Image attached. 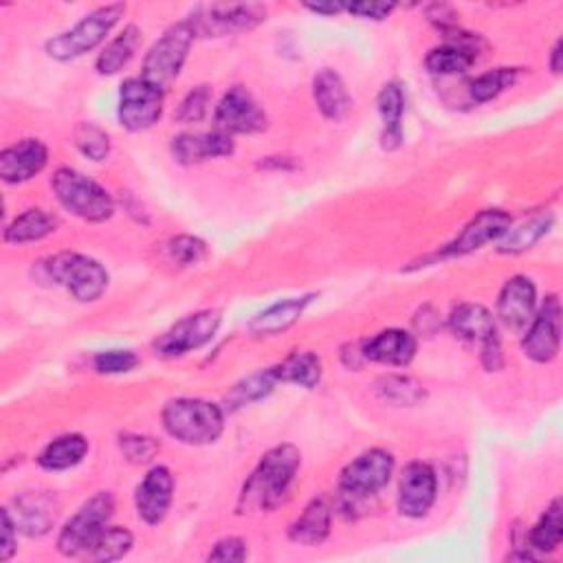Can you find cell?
Masks as SVG:
<instances>
[{"label":"cell","instance_id":"6da1fadb","mask_svg":"<svg viewBox=\"0 0 563 563\" xmlns=\"http://www.w3.org/2000/svg\"><path fill=\"white\" fill-rule=\"evenodd\" d=\"M300 464L302 451L291 442L268 449L255 464L251 476L245 480L236 513H271L285 504L300 472Z\"/></svg>","mask_w":563,"mask_h":563},{"label":"cell","instance_id":"7a4b0ae2","mask_svg":"<svg viewBox=\"0 0 563 563\" xmlns=\"http://www.w3.org/2000/svg\"><path fill=\"white\" fill-rule=\"evenodd\" d=\"M163 429L178 442L203 447L216 442L225 431L221 405L203 399H172L161 412Z\"/></svg>","mask_w":563,"mask_h":563},{"label":"cell","instance_id":"3957f363","mask_svg":"<svg viewBox=\"0 0 563 563\" xmlns=\"http://www.w3.org/2000/svg\"><path fill=\"white\" fill-rule=\"evenodd\" d=\"M40 264L45 268L47 279L66 289L77 302H84V304L98 302L111 285L109 271L98 260L82 253L62 251L47 258Z\"/></svg>","mask_w":563,"mask_h":563},{"label":"cell","instance_id":"277c9868","mask_svg":"<svg viewBox=\"0 0 563 563\" xmlns=\"http://www.w3.org/2000/svg\"><path fill=\"white\" fill-rule=\"evenodd\" d=\"M51 187L58 203L86 223H104L115 214V201L104 187L73 167H60Z\"/></svg>","mask_w":563,"mask_h":563},{"label":"cell","instance_id":"5b68a950","mask_svg":"<svg viewBox=\"0 0 563 563\" xmlns=\"http://www.w3.org/2000/svg\"><path fill=\"white\" fill-rule=\"evenodd\" d=\"M124 14H126L124 3L98 8L96 12L84 16L73 29L47 40L45 51L49 53V58H53L58 62L77 60V58L90 53L92 49H98L109 38V34L122 21Z\"/></svg>","mask_w":563,"mask_h":563},{"label":"cell","instance_id":"8992f818","mask_svg":"<svg viewBox=\"0 0 563 563\" xmlns=\"http://www.w3.org/2000/svg\"><path fill=\"white\" fill-rule=\"evenodd\" d=\"M395 474V455L386 449H370L348 462L339 474V496L343 509L384 491Z\"/></svg>","mask_w":563,"mask_h":563},{"label":"cell","instance_id":"52a82bcc","mask_svg":"<svg viewBox=\"0 0 563 563\" xmlns=\"http://www.w3.org/2000/svg\"><path fill=\"white\" fill-rule=\"evenodd\" d=\"M115 515V498L109 491H100L64 524L58 535V552L62 556H82L92 550L102 533L109 528L111 517Z\"/></svg>","mask_w":563,"mask_h":563},{"label":"cell","instance_id":"ba28073f","mask_svg":"<svg viewBox=\"0 0 563 563\" xmlns=\"http://www.w3.org/2000/svg\"><path fill=\"white\" fill-rule=\"evenodd\" d=\"M195 40H197V36L192 32L190 23L180 21V23L172 25L146 53L141 77L163 92L170 90V86L180 75Z\"/></svg>","mask_w":563,"mask_h":563},{"label":"cell","instance_id":"9c48e42d","mask_svg":"<svg viewBox=\"0 0 563 563\" xmlns=\"http://www.w3.org/2000/svg\"><path fill=\"white\" fill-rule=\"evenodd\" d=\"M268 10L258 3L245 5H212L197 10L187 23H190L197 38H223L229 34L251 32L266 21Z\"/></svg>","mask_w":563,"mask_h":563},{"label":"cell","instance_id":"30bf717a","mask_svg":"<svg viewBox=\"0 0 563 563\" xmlns=\"http://www.w3.org/2000/svg\"><path fill=\"white\" fill-rule=\"evenodd\" d=\"M165 92L148 84L143 77H128L120 90L117 117L128 133H143L159 124L163 115Z\"/></svg>","mask_w":563,"mask_h":563},{"label":"cell","instance_id":"8fae6325","mask_svg":"<svg viewBox=\"0 0 563 563\" xmlns=\"http://www.w3.org/2000/svg\"><path fill=\"white\" fill-rule=\"evenodd\" d=\"M221 322H223V317L214 309H205L195 315H187L185 320L176 322L170 330H165L154 341V352L165 359H176L187 352H195V350L208 346L216 337Z\"/></svg>","mask_w":563,"mask_h":563},{"label":"cell","instance_id":"7c38bea8","mask_svg":"<svg viewBox=\"0 0 563 563\" xmlns=\"http://www.w3.org/2000/svg\"><path fill=\"white\" fill-rule=\"evenodd\" d=\"M214 122L225 135H255L266 130L268 117L242 86H232L216 107Z\"/></svg>","mask_w":563,"mask_h":563},{"label":"cell","instance_id":"4fadbf2b","mask_svg":"<svg viewBox=\"0 0 563 563\" xmlns=\"http://www.w3.org/2000/svg\"><path fill=\"white\" fill-rule=\"evenodd\" d=\"M513 225V216L504 210H485L476 218L468 221L464 229L449 242L445 245L436 258L447 260V258H460L466 253H474L483 249L489 242H498Z\"/></svg>","mask_w":563,"mask_h":563},{"label":"cell","instance_id":"5bb4252c","mask_svg":"<svg viewBox=\"0 0 563 563\" xmlns=\"http://www.w3.org/2000/svg\"><path fill=\"white\" fill-rule=\"evenodd\" d=\"M561 346V302L548 296L539 313H535L522 339L524 354L535 363H550L556 359Z\"/></svg>","mask_w":563,"mask_h":563},{"label":"cell","instance_id":"9a60e30c","mask_svg":"<svg viewBox=\"0 0 563 563\" xmlns=\"http://www.w3.org/2000/svg\"><path fill=\"white\" fill-rule=\"evenodd\" d=\"M438 498V478L427 462H410L399 480V513L410 520L425 517Z\"/></svg>","mask_w":563,"mask_h":563},{"label":"cell","instance_id":"2e32d148","mask_svg":"<svg viewBox=\"0 0 563 563\" xmlns=\"http://www.w3.org/2000/svg\"><path fill=\"white\" fill-rule=\"evenodd\" d=\"M16 528L25 537H45L60 517V500L49 491H25L8 506Z\"/></svg>","mask_w":563,"mask_h":563},{"label":"cell","instance_id":"e0dca14e","mask_svg":"<svg viewBox=\"0 0 563 563\" xmlns=\"http://www.w3.org/2000/svg\"><path fill=\"white\" fill-rule=\"evenodd\" d=\"M174 500V478L170 468L159 464L152 466L135 491V506L141 522L157 526L165 520Z\"/></svg>","mask_w":563,"mask_h":563},{"label":"cell","instance_id":"ac0fdd59","mask_svg":"<svg viewBox=\"0 0 563 563\" xmlns=\"http://www.w3.org/2000/svg\"><path fill=\"white\" fill-rule=\"evenodd\" d=\"M537 313V289L533 279L526 275H513L500 291L498 298V320L515 330L522 333L528 328Z\"/></svg>","mask_w":563,"mask_h":563},{"label":"cell","instance_id":"d6986e66","mask_svg":"<svg viewBox=\"0 0 563 563\" xmlns=\"http://www.w3.org/2000/svg\"><path fill=\"white\" fill-rule=\"evenodd\" d=\"M49 163V148L40 139H23L0 152V178L21 185L38 176Z\"/></svg>","mask_w":563,"mask_h":563},{"label":"cell","instance_id":"ffe728a7","mask_svg":"<svg viewBox=\"0 0 563 563\" xmlns=\"http://www.w3.org/2000/svg\"><path fill=\"white\" fill-rule=\"evenodd\" d=\"M236 150L232 135L214 133H183L172 139V154L180 165H195L210 159L232 157Z\"/></svg>","mask_w":563,"mask_h":563},{"label":"cell","instance_id":"44dd1931","mask_svg":"<svg viewBox=\"0 0 563 563\" xmlns=\"http://www.w3.org/2000/svg\"><path fill=\"white\" fill-rule=\"evenodd\" d=\"M416 337L403 328H388L363 341V356L372 363L405 367L416 356Z\"/></svg>","mask_w":563,"mask_h":563},{"label":"cell","instance_id":"7402d4cb","mask_svg":"<svg viewBox=\"0 0 563 563\" xmlns=\"http://www.w3.org/2000/svg\"><path fill=\"white\" fill-rule=\"evenodd\" d=\"M313 100L320 113L330 122H343L352 109V98L341 79L333 68H322L313 79Z\"/></svg>","mask_w":563,"mask_h":563},{"label":"cell","instance_id":"603a6c76","mask_svg":"<svg viewBox=\"0 0 563 563\" xmlns=\"http://www.w3.org/2000/svg\"><path fill=\"white\" fill-rule=\"evenodd\" d=\"M315 296H304V298H291L285 302H277L268 309H264L262 313H258L251 324L249 330L255 337H273L279 333H287L291 326H296L300 322V317L304 315L306 306L313 302Z\"/></svg>","mask_w":563,"mask_h":563},{"label":"cell","instance_id":"cb8c5ba5","mask_svg":"<svg viewBox=\"0 0 563 563\" xmlns=\"http://www.w3.org/2000/svg\"><path fill=\"white\" fill-rule=\"evenodd\" d=\"M333 524V509L326 498H313L304 513L291 524L289 539L300 546H320L328 539Z\"/></svg>","mask_w":563,"mask_h":563},{"label":"cell","instance_id":"d4e9b609","mask_svg":"<svg viewBox=\"0 0 563 563\" xmlns=\"http://www.w3.org/2000/svg\"><path fill=\"white\" fill-rule=\"evenodd\" d=\"M449 328L455 337L464 341H478V343L498 335L496 317L491 315V311L485 309L483 304H468V302L451 311Z\"/></svg>","mask_w":563,"mask_h":563},{"label":"cell","instance_id":"484cf974","mask_svg":"<svg viewBox=\"0 0 563 563\" xmlns=\"http://www.w3.org/2000/svg\"><path fill=\"white\" fill-rule=\"evenodd\" d=\"M379 115L384 120L381 148L397 150L403 143V113H405V96L397 82H388L377 98Z\"/></svg>","mask_w":563,"mask_h":563},{"label":"cell","instance_id":"4316f807","mask_svg":"<svg viewBox=\"0 0 563 563\" xmlns=\"http://www.w3.org/2000/svg\"><path fill=\"white\" fill-rule=\"evenodd\" d=\"M277 384H293L306 390L317 388L322 381V359L311 350H296L285 361L273 365Z\"/></svg>","mask_w":563,"mask_h":563},{"label":"cell","instance_id":"83f0119b","mask_svg":"<svg viewBox=\"0 0 563 563\" xmlns=\"http://www.w3.org/2000/svg\"><path fill=\"white\" fill-rule=\"evenodd\" d=\"M554 225L552 212H537L535 216L526 218L520 225H511V229L498 240V253L502 255H517L533 249Z\"/></svg>","mask_w":563,"mask_h":563},{"label":"cell","instance_id":"f1b7e54d","mask_svg":"<svg viewBox=\"0 0 563 563\" xmlns=\"http://www.w3.org/2000/svg\"><path fill=\"white\" fill-rule=\"evenodd\" d=\"M88 453V440L79 434H64L51 440L40 453L38 464L45 472H66L71 466H77Z\"/></svg>","mask_w":563,"mask_h":563},{"label":"cell","instance_id":"f546056e","mask_svg":"<svg viewBox=\"0 0 563 563\" xmlns=\"http://www.w3.org/2000/svg\"><path fill=\"white\" fill-rule=\"evenodd\" d=\"M58 229V218L49 214L47 210L34 208L16 216L8 229H5V242L8 245H27V242H38Z\"/></svg>","mask_w":563,"mask_h":563},{"label":"cell","instance_id":"4dcf8cb0","mask_svg":"<svg viewBox=\"0 0 563 563\" xmlns=\"http://www.w3.org/2000/svg\"><path fill=\"white\" fill-rule=\"evenodd\" d=\"M141 42V32L135 25H128L120 36H115L104 51L96 60V71L100 75H115L120 73L137 53Z\"/></svg>","mask_w":563,"mask_h":563},{"label":"cell","instance_id":"1f68e13d","mask_svg":"<svg viewBox=\"0 0 563 563\" xmlns=\"http://www.w3.org/2000/svg\"><path fill=\"white\" fill-rule=\"evenodd\" d=\"M563 539V504L561 498H554L550 506L543 511L539 522L533 526L528 535V543L535 552L548 554L561 546Z\"/></svg>","mask_w":563,"mask_h":563},{"label":"cell","instance_id":"d6a6232c","mask_svg":"<svg viewBox=\"0 0 563 563\" xmlns=\"http://www.w3.org/2000/svg\"><path fill=\"white\" fill-rule=\"evenodd\" d=\"M478 51L462 45H442L427 53L425 66L431 75H462L474 66Z\"/></svg>","mask_w":563,"mask_h":563},{"label":"cell","instance_id":"836d02e7","mask_svg":"<svg viewBox=\"0 0 563 563\" xmlns=\"http://www.w3.org/2000/svg\"><path fill=\"white\" fill-rule=\"evenodd\" d=\"M275 386H277V379L273 374V367L253 372L247 379H242L240 384H236L232 388V392L227 395V408L238 410V408L251 405L255 401H262L264 397H268L273 392Z\"/></svg>","mask_w":563,"mask_h":563},{"label":"cell","instance_id":"e575fe53","mask_svg":"<svg viewBox=\"0 0 563 563\" xmlns=\"http://www.w3.org/2000/svg\"><path fill=\"white\" fill-rule=\"evenodd\" d=\"M377 390L384 401L399 408H414L427 399L425 388L416 379L405 377V374H388V377L379 379Z\"/></svg>","mask_w":563,"mask_h":563},{"label":"cell","instance_id":"d590c367","mask_svg":"<svg viewBox=\"0 0 563 563\" xmlns=\"http://www.w3.org/2000/svg\"><path fill=\"white\" fill-rule=\"evenodd\" d=\"M520 77V68H496V71H487L480 77H476L468 86V92H472V100L478 104L491 102L506 88H511Z\"/></svg>","mask_w":563,"mask_h":563},{"label":"cell","instance_id":"8d00e7d4","mask_svg":"<svg viewBox=\"0 0 563 563\" xmlns=\"http://www.w3.org/2000/svg\"><path fill=\"white\" fill-rule=\"evenodd\" d=\"M135 546V537L128 528L122 526H109L102 537L98 539V543L92 546V550L88 552V556L92 561H102V563H111V561H120L124 559Z\"/></svg>","mask_w":563,"mask_h":563},{"label":"cell","instance_id":"74e56055","mask_svg":"<svg viewBox=\"0 0 563 563\" xmlns=\"http://www.w3.org/2000/svg\"><path fill=\"white\" fill-rule=\"evenodd\" d=\"M77 150L90 161H104L111 154V137L96 124H77L73 133Z\"/></svg>","mask_w":563,"mask_h":563},{"label":"cell","instance_id":"f35d334b","mask_svg":"<svg viewBox=\"0 0 563 563\" xmlns=\"http://www.w3.org/2000/svg\"><path fill=\"white\" fill-rule=\"evenodd\" d=\"M165 251L170 255V260L178 266H197L201 264L210 249H208V242L197 238V236H176V238H170L165 242Z\"/></svg>","mask_w":563,"mask_h":563},{"label":"cell","instance_id":"ab89813d","mask_svg":"<svg viewBox=\"0 0 563 563\" xmlns=\"http://www.w3.org/2000/svg\"><path fill=\"white\" fill-rule=\"evenodd\" d=\"M210 100H212L210 86L192 88L183 98V102L178 104V109L174 113V120L178 124H199V122H203L205 115H208V109H210Z\"/></svg>","mask_w":563,"mask_h":563},{"label":"cell","instance_id":"60d3db41","mask_svg":"<svg viewBox=\"0 0 563 563\" xmlns=\"http://www.w3.org/2000/svg\"><path fill=\"white\" fill-rule=\"evenodd\" d=\"M139 365V356L133 350H104L92 359V367L100 374H126Z\"/></svg>","mask_w":563,"mask_h":563},{"label":"cell","instance_id":"b9f144b4","mask_svg":"<svg viewBox=\"0 0 563 563\" xmlns=\"http://www.w3.org/2000/svg\"><path fill=\"white\" fill-rule=\"evenodd\" d=\"M120 447L124 455L135 462V464H146L159 453V442L150 436H139V434H126L120 438Z\"/></svg>","mask_w":563,"mask_h":563},{"label":"cell","instance_id":"7bdbcfd3","mask_svg":"<svg viewBox=\"0 0 563 563\" xmlns=\"http://www.w3.org/2000/svg\"><path fill=\"white\" fill-rule=\"evenodd\" d=\"M247 556H249V548H247L245 539H240V537H225V539L214 543L212 552L208 554V561L240 563V561H247Z\"/></svg>","mask_w":563,"mask_h":563},{"label":"cell","instance_id":"ee69618b","mask_svg":"<svg viewBox=\"0 0 563 563\" xmlns=\"http://www.w3.org/2000/svg\"><path fill=\"white\" fill-rule=\"evenodd\" d=\"M395 10H397V3H367V0H363V3L346 5L348 14L363 21H386Z\"/></svg>","mask_w":563,"mask_h":563},{"label":"cell","instance_id":"f6af8a7d","mask_svg":"<svg viewBox=\"0 0 563 563\" xmlns=\"http://www.w3.org/2000/svg\"><path fill=\"white\" fill-rule=\"evenodd\" d=\"M480 361L487 372H500L504 367V352L500 335H493L480 343Z\"/></svg>","mask_w":563,"mask_h":563},{"label":"cell","instance_id":"bcb514c9","mask_svg":"<svg viewBox=\"0 0 563 563\" xmlns=\"http://www.w3.org/2000/svg\"><path fill=\"white\" fill-rule=\"evenodd\" d=\"M3 541H0V561H10L18 546V528L10 513V509H3Z\"/></svg>","mask_w":563,"mask_h":563},{"label":"cell","instance_id":"7dc6e473","mask_svg":"<svg viewBox=\"0 0 563 563\" xmlns=\"http://www.w3.org/2000/svg\"><path fill=\"white\" fill-rule=\"evenodd\" d=\"M414 324H416V328H418V333H423V335H434L436 333V328L440 326V317H438V313L431 309V306H423L421 311H418V315L414 317Z\"/></svg>","mask_w":563,"mask_h":563},{"label":"cell","instance_id":"c3c4849f","mask_svg":"<svg viewBox=\"0 0 563 563\" xmlns=\"http://www.w3.org/2000/svg\"><path fill=\"white\" fill-rule=\"evenodd\" d=\"M304 8L317 16H337L346 12V3H304Z\"/></svg>","mask_w":563,"mask_h":563},{"label":"cell","instance_id":"681fc988","mask_svg":"<svg viewBox=\"0 0 563 563\" xmlns=\"http://www.w3.org/2000/svg\"><path fill=\"white\" fill-rule=\"evenodd\" d=\"M548 66H550V71H552L554 75H559L561 68H563V40H561V38L554 42V47H552V51H550V62H548Z\"/></svg>","mask_w":563,"mask_h":563},{"label":"cell","instance_id":"f907efd6","mask_svg":"<svg viewBox=\"0 0 563 563\" xmlns=\"http://www.w3.org/2000/svg\"><path fill=\"white\" fill-rule=\"evenodd\" d=\"M506 559H509V561H517V559H520V561H533V559H537V556H535L533 552L524 550V552H511Z\"/></svg>","mask_w":563,"mask_h":563}]
</instances>
